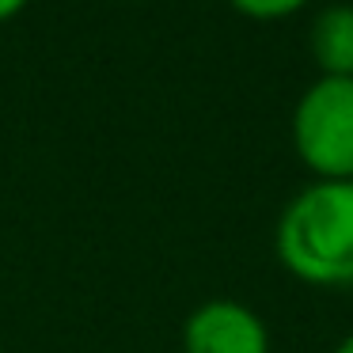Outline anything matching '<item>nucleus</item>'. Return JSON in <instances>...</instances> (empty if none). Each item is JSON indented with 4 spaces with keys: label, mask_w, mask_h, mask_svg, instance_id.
Returning a JSON list of instances; mask_svg holds the SVG:
<instances>
[{
    "label": "nucleus",
    "mask_w": 353,
    "mask_h": 353,
    "mask_svg": "<svg viewBox=\"0 0 353 353\" xmlns=\"http://www.w3.org/2000/svg\"><path fill=\"white\" fill-rule=\"evenodd\" d=\"M31 0H0V23H8V19H16L19 12L27 8Z\"/></svg>",
    "instance_id": "nucleus-6"
},
{
    "label": "nucleus",
    "mask_w": 353,
    "mask_h": 353,
    "mask_svg": "<svg viewBox=\"0 0 353 353\" xmlns=\"http://www.w3.org/2000/svg\"><path fill=\"white\" fill-rule=\"evenodd\" d=\"M232 8L247 19H259V23H270V19H289L304 8L307 0H228Z\"/></svg>",
    "instance_id": "nucleus-5"
},
{
    "label": "nucleus",
    "mask_w": 353,
    "mask_h": 353,
    "mask_svg": "<svg viewBox=\"0 0 353 353\" xmlns=\"http://www.w3.org/2000/svg\"><path fill=\"white\" fill-rule=\"evenodd\" d=\"M312 57L323 77H353V4H330L312 23Z\"/></svg>",
    "instance_id": "nucleus-4"
},
{
    "label": "nucleus",
    "mask_w": 353,
    "mask_h": 353,
    "mask_svg": "<svg viewBox=\"0 0 353 353\" xmlns=\"http://www.w3.org/2000/svg\"><path fill=\"white\" fill-rule=\"evenodd\" d=\"M186 353H270V330L239 300H205L183 323Z\"/></svg>",
    "instance_id": "nucleus-3"
},
{
    "label": "nucleus",
    "mask_w": 353,
    "mask_h": 353,
    "mask_svg": "<svg viewBox=\"0 0 353 353\" xmlns=\"http://www.w3.org/2000/svg\"><path fill=\"white\" fill-rule=\"evenodd\" d=\"M292 148L315 179H353V77H319L300 95Z\"/></svg>",
    "instance_id": "nucleus-2"
},
{
    "label": "nucleus",
    "mask_w": 353,
    "mask_h": 353,
    "mask_svg": "<svg viewBox=\"0 0 353 353\" xmlns=\"http://www.w3.org/2000/svg\"><path fill=\"white\" fill-rule=\"evenodd\" d=\"M334 353H353V334H345L342 342L334 345Z\"/></svg>",
    "instance_id": "nucleus-7"
},
{
    "label": "nucleus",
    "mask_w": 353,
    "mask_h": 353,
    "mask_svg": "<svg viewBox=\"0 0 353 353\" xmlns=\"http://www.w3.org/2000/svg\"><path fill=\"white\" fill-rule=\"evenodd\" d=\"M281 266L304 285H353V179H315L285 205L274 232Z\"/></svg>",
    "instance_id": "nucleus-1"
}]
</instances>
